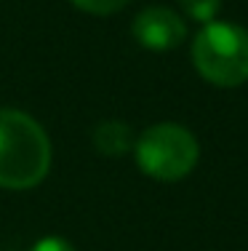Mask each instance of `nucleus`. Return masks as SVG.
<instances>
[{
  "mask_svg": "<svg viewBox=\"0 0 248 251\" xmlns=\"http://www.w3.org/2000/svg\"><path fill=\"white\" fill-rule=\"evenodd\" d=\"M93 147L96 152L107 155V158H120V155L131 152L136 139H134L131 126H126L123 121H102L93 128Z\"/></svg>",
  "mask_w": 248,
  "mask_h": 251,
  "instance_id": "39448f33",
  "label": "nucleus"
},
{
  "mask_svg": "<svg viewBox=\"0 0 248 251\" xmlns=\"http://www.w3.org/2000/svg\"><path fill=\"white\" fill-rule=\"evenodd\" d=\"M51 169V142L35 118L0 110V187L32 190Z\"/></svg>",
  "mask_w": 248,
  "mask_h": 251,
  "instance_id": "f257e3e1",
  "label": "nucleus"
},
{
  "mask_svg": "<svg viewBox=\"0 0 248 251\" xmlns=\"http://www.w3.org/2000/svg\"><path fill=\"white\" fill-rule=\"evenodd\" d=\"M29 251H75V249L64 238H43V241H38Z\"/></svg>",
  "mask_w": 248,
  "mask_h": 251,
  "instance_id": "6e6552de",
  "label": "nucleus"
},
{
  "mask_svg": "<svg viewBox=\"0 0 248 251\" xmlns=\"http://www.w3.org/2000/svg\"><path fill=\"white\" fill-rule=\"evenodd\" d=\"M192 64L214 86H243L248 80V32L227 22H208L192 40Z\"/></svg>",
  "mask_w": 248,
  "mask_h": 251,
  "instance_id": "f03ea898",
  "label": "nucleus"
},
{
  "mask_svg": "<svg viewBox=\"0 0 248 251\" xmlns=\"http://www.w3.org/2000/svg\"><path fill=\"white\" fill-rule=\"evenodd\" d=\"M131 35L141 49L171 51L187 40V25L176 11L165 5H152L136 14L131 25Z\"/></svg>",
  "mask_w": 248,
  "mask_h": 251,
  "instance_id": "20e7f679",
  "label": "nucleus"
},
{
  "mask_svg": "<svg viewBox=\"0 0 248 251\" xmlns=\"http://www.w3.org/2000/svg\"><path fill=\"white\" fill-rule=\"evenodd\" d=\"M69 3L91 16H110V14H117V11L126 8L128 0H69Z\"/></svg>",
  "mask_w": 248,
  "mask_h": 251,
  "instance_id": "0eeeda50",
  "label": "nucleus"
},
{
  "mask_svg": "<svg viewBox=\"0 0 248 251\" xmlns=\"http://www.w3.org/2000/svg\"><path fill=\"white\" fill-rule=\"evenodd\" d=\"M139 169L158 182H179L198 163V139L179 123H155L134 145Z\"/></svg>",
  "mask_w": 248,
  "mask_h": 251,
  "instance_id": "7ed1b4c3",
  "label": "nucleus"
},
{
  "mask_svg": "<svg viewBox=\"0 0 248 251\" xmlns=\"http://www.w3.org/2000/svg\"><path fill=\"white\" fill-rule=\"evenodd\" d=\"M184 16H190L192 22H200V25H208V22L216 19L222 8V0H179Z\"/></svg>",
  "mask_w": 248,
  "mask_h": 251,
  "instance_id": "423d86ee",
  "label": "nucleus"
}]
</instances>
